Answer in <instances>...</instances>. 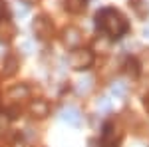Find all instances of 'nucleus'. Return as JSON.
<instances>
[{
  "mask_svg": "<svg viewBox=\"0 0 149 147\" xmlns=\"http://www.w3.org/2000/svg\"><path fill=\"white\" fill-rule=\"evenodd\" d=\"M62 119L68 121V123H72V125H78L81 117H80V111H78V109H74V107H66V109L62 111Z\"/></svg>",
  "mask_w": 149,
  "mask_h": 147,
  "instance_id": "f03ea898",
  "label": "nucleus"
},
{
  "mask_svg": "<svg viewBox=\"0 0 149 147\" xmlns=\"http://www.w3.org/2000/svg\"><path fill=\"white\" fill-rule=\"evenodd\" d=\"M145 34H149V28H147V30H145Z\"/></svg>",
  "mask_w": 149,
  "mask_h": 147,
  "instance_id": "0eeeda50",
  "label": "nucleus"
},
{
  "mask_svg": "<svg viewBox=\"0 0 149 147\" xmlns=\"http://www.w3.org/2000/svg\"><path fill=\"white\" fill-rule=\"evenodd\" d=\"M97 107H100V109H103V111H107V109L111 107V103H109V100H107V98H102V100H100V103H97Z\"/></svg>",
  "mask_w": 149,
  "mask_h": 147,
  "instance_id": "39448f33",
  "label": "nucleus"
},
{
  "mask_svg": "<svg viewBox=\"0 0 149 147\" xmlns=\"http://www.w3.org/2000/svg\"><path fill=\"white\" fill-rule=\"evenodd\" d=\"M64 2H66V8L70 12H80L81 8H86L88 0H64Z\"/></svg>",
  "mask_w": 149,
  "mask_h": 147,
  "instance_id": "7ed1b4c3",
  "label": "nucleus"
},
{
  "mask_svg": "<svg viewBox=\"0 0 149 147\" xmlns=\"http://www.w3.org/2000/svg\"><path fill=\"white\" fill-rule=\"evenodd\" d=\"M111 91H113L117 98H121V95L125 93V84H121V82H115L113 88H111Z\"/></svg>",
  "mask_w": 149,
  "mask_h": 147,
  "instance_id": "20e7f679",
  "label": "nucleus"
},
{
  "mask_svg": "<svg viewBox=\"0 0 149 147\" xmlns=\"http://www.w3.org/2000/svg\"><path fill=\"white\" fill-rule=\"evenodd\" d=\"M95 26L97 30L107 34L109 38H121V36L127 32V20L121 16V12L115 10V8H103V10L97 12L95 16Z\"/></svg>",
  "mask_w": 149,
  "mask_h": 147,
  "instance_id": "f257e3e1",
  "label": "nucleus"
},
{
  "mask_svg": "<svg viewBox=\"0 0 149 147\" xmlns=\"http://www.w3.org/2000/svg\"><path fill=\"white\" fill-rule=\"evenodd\" d=\"M4 12V2H0V14Z\"/></svg>",
  "mask_w": 149,
  "mask_h": 147,
  "instance_id": "423d86ee",
  "label": "nucleus"
}]
</instances>
